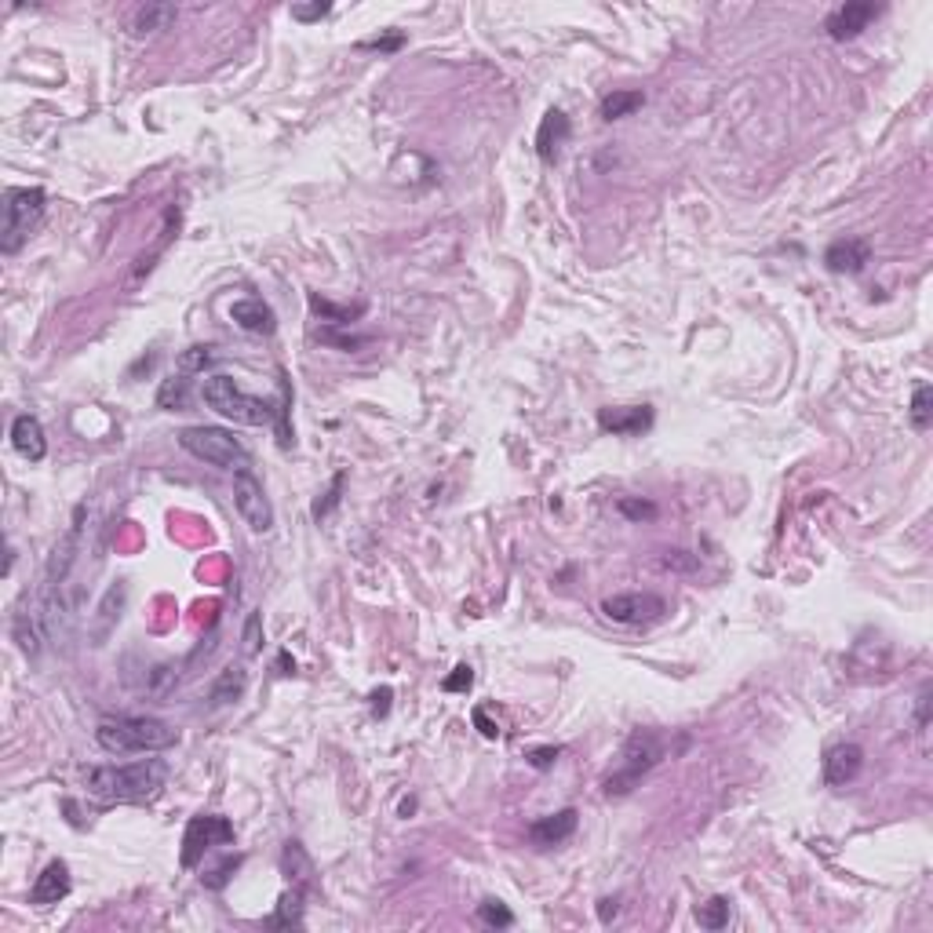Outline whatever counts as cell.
Listing matches in <instances>:
<instances>
[{
  "label": "cell",
  "instance_id": "cell-16",
  "mask_svg": "<svg viewBox=\"0 0 933 933\" xmlns=\"http://www.w3.org/2000/svg\"><path fill=\"white\" fill-rule=\"evenodd\" d=\"M872 259V245L861 241V238H846V241H835L828 252H824V266L832 274H861Z\"/></svg>",
  "mask_w": 933,
  "mask_h": 933
},
{
  "label": "cell",
  "instance_id": "cell-20",
  "mask_svg": "<svg viewBox=\"0 0 933 933\" xmlns=\"http://www.w3.org/2000/svg\"><path fill=\"white\" fill-rule=\"evenodd\" d=\"M245 686H248L245 668H226L219 675V682L212 686V704H233V700H241Z\"/></svg>",
  "mask_w": 933,
  "mask_h": 933
},
{
  "label": "cell",
  "instance_id": "cell-10",
  "mask_svg": "<svg viewBox=\"0 0 933 933\" xmlns=\"http://www.w3.org/2000/svg\"><path fill=\"white\" fill-rule=\"evenodd\" d=\"M879 4H872V0H849V4L835 8L828 19H824V29L832 41H853L861 29H868L872 19H879Z\"/></svg>",
  "mask_w": 933,
  "mask_h": 933
},
{
  "label": "cell",
  "instance_id": "cell-19",
  "mask_svg": "<svg viewBox=\"0 0 933 933\" xmlns=\"http://www.w3.org/2000/svg\"><path fill=\"white\" fill-rule=\"evenodd\" d=\"M172 19H175V8H172V4H146V8L135 12V19H132V33H135V37H146V33L168 29Z\"/></svg>",
  "mask_w": 933,
  "mask_h": 933
},
{
  "label": "cell",
  "instance_id": "cell-18",
  "mask_svg": "<svg viewBox=\"0 0 933 933\" xmlns=\"http://www.w3.org/2000/svg\"><path fill=\"white\" fill-rule=\"evenodd\" d=\"M230 318L238 329L252 332V336H270L278 329V318H274V310H270L259 296H248V299H238L230 306Z\"/></svg>",
  "mask_w": 933,
  "mask_h": 933
},
{
  "label": "cell",
  "instance_id": "cell-26",
  "mask_svg": "<svg viewBox=\"0 0 933 933\" xmlns=\"http://www.w3.org/2000/svg\"><path fill=\"white\" fill-rule=\"evenodd\" d=\"M933 419V386L929 383H919L915 386V398H912V423L915 431H926Z\"/></svg>",
  "mask_w": 933,
  "mask_h": 933
},
{
  "label": "cell",
  "instance_id": "cell-9",
  "mask_svg": "<svg viewBox=\"0 0 933 933\" xmlns=\"http://www.w3.org/2000/svg\"><path fill=\"white\" fill-rule=\"evenodd\" d=\"M602 613L609 616V620H616V624H653V620H660L668 613V602L660 598V595H638V591H631V595H613V598H605L602 602Z\"/></svg>",
  "mask_w": 933,
  "mask_h": 933
},
{
  "label": "cell",
  "instance_id": "cell-8",
  "mask_svg": "<svg viewBox=\"0 0 933 933\" xmlns=\"http://www.w3.org/2000/svg\"><path fill=\"white\" fill-rule=\"evenodd\" d=\"M230 842H233V824L226 821V816H215V813L193 816V821L186 824V835H183V868L198 864L205 857V849L230 846Z\"/></svg>",
  "mask_w": 933,
  "mask_h": 933
},
{
  "label": "cell",
  "instance_id": "cell-37",
  "mask_svg": "<svg viewBox=\"0 0 933 933\" xmlns=\"http://www.w3.org/2000/svg\"><path fill=\"white\" fill-rule=\"evenodd\" d=\"M391 696H394V693H391V689H386V686L372 693V715H376V718H383L386 711H391Z\"/></svg>",
  "mask_w": 933,
  "mask_h": 933
},
{
  "label": "cell",
  "instance_id": "cell-32",
  "mask_svg": "<svg viewBox=\"0 0 933 933\" xmlns=\"http://www.w3.org/2000/svg\"><path fill=\"white\" fill-rule=\"evenodd\" d=\"M471 682H475V668H471V664H459V668H452V675L442 682V689H445V693H466V689H471Z\"/></svg>",
  "mask_w": 933,
  "mask_h": 933
},
{
  "label": "cell",
  "instance_id": "cell-3",
  "mask_svg": "<svg viewBox=\"0 0 933 933\" xmlns=\"http://www.w3.org/2000/svg\"><path fill=\"white\" fill-rule=\"evenodd\" d=\"M668 751H671V741L664 733H656V729H635L631 736H628V744H624V755H620V766H616V773H609L605 776V795L613 799V795H628L645 773H653L660 762L668 759Z\"/></svg>",
  "mask_w": 933,
  "mask_h": 933
},
{
  "label": "cell",
  "instance_id": "cell-6",
  "mask_svg": "<svg viewBox=\"0 0 933 933\" xmlns=\"http://www.w3.org/2000/svg\"><path fill=\"white\" fill-rule=\"evenodd\" d=\"M179 445L190 452V456H198L212 466H223V471H238V466H248V452L245 445L233 438L230 431H223V426H186V431L179 434Z\"/></svg>",
  "mask_w": 933,
  "mask_h": 933
},
{
  "label": "cell",
  "instance_id": "cell-27",
  "mask_svg": "<svg viewBox=\"0 0 933 933\" xmlns=\"http://www.w3.org/2000/svg\"><path fill=\"white\" fill-rule=\"evenodd\" d=\"M478 919L485 922V926H492V929H507V926H515V912L503 905V901H482L478 905Z\"/></svg>",
  "mask_w": 933,
  "mask_h": 933
},
{
  "label": "cell",
  "instance_id": "cell-5",
  "mask_svg": "<svg viewBox=\"0 0 933 933\" xmlns=\"http://www.w3.org/2000/svg\"><path fill=\"white\" fill-rule=\"evenodd\" d=\"M45 190L41 186H12L4 193V205H0V252L15 256L26 238L37 230V223L45 219Z\"/></svg>",
  "mask_w": 933,
  "mask_h": 933
},
{
  "label": "cell",
  "instance_id": "cell-11",
  "mask_svg": "<svg viewBox=\"0 0 933 933\" xmlns=\"http://www.w3.org/2000/svg\"><path fill=\"white\" fill-rule=\"evenodd\" d=\"M598 426L605 434L616 438H635L645 434L653 426V409L649 405H628V409H602L598 412Z\"/></svg>",
  "mask_w": 933,
  "mask_h": 933
},
{
  "label": "cell",
  "instance_id": "cell-40",
  "mask_svg": "<svg viewBox=\"0 0 933 933\" xmlns=\"http://www.w3.org/2000/svg\"><path fill=\"white\" fill-rule=\"evenodd\" d=\"M926 708H929V689H922V693H919V729H926V726H929V711H926Z\"/></svg>",
  "mask_w": 933,
  "mask_h": 933
},
{
  "label": "cell",
  "instance_id": "cell-29",
  "mask_svg": "<svg viewBox=\"0 0 933 933\" xmlns=\"http://www.w3.org/2000/svg\"><path fill=\"white\" fill-rule=\"evenodd\" d=\"M241 864H245V857H241V853H238V857H226V861H223V864H219L215 872L201 875V882H205L208 889H223V886H226V882L233 879V872H238Z\"/></svg>",
  "mask_w": 933,
  "mask_h": 933
},
{
  "label": "cell",
  "instance_id": "cell-30",
  "mask_svg": "<svg viewBox=\"0 0 933 933\" xmlns=\"http://www.w3.org/2000/svg\"><path fill=\"white\" fill-rule=\"evenodd\" d=\"M310 306H314V314L329 318L332 325H346V321L354 318V314H361V306H358V310H339V306H332V303H329V299H321V296H310Z\"/></svg>",
  "mask_w": 933,
  "mask_h": 933
},
{
  "label": "cell",
  "instance_id": "cell-12",
  "mask_svg": "<svg viewBox=\"0 0 933 933\" xmlns=\"http://www.w3.org/2000/svg\"><path fill=\"white\" fill-rule=\"evenodd\" d=\"M864 769V751L861 744H835L828 755H824V781L832 788H846L861 776Z\"/></svg>",
  "mask_w": 933,
  "mask_h": 933
},
{
  "label": "cell",
  "instance_id": "cell-13",
  "mask_svg": "<svg viewBox=\"0 0 933 933\" xmlns=\"http://www.w3.org/2000/svg\"><path fill=\"white\" fill-rule=\"evenodd\" d=\"M576 824H580V813L569 806V809H562V813H551V816H540V821H532L525 835H529L532 846L551 849V846H562V842L576 832Z\"/></svg>",
  "mask_w": 933,
  "mask_h": 933
},
{
  "label": "cell",
  "instance_id": "cell-22",
  "mask_svg": "<svg viewBox=\"0 0 933 933\" xmlns=\"http://www.w3.org/2000/svg\"><path fill=\"white\" fill-rule=\"evenodd\" d=\"M186 394H190V379H186V372H175V376H168L165 383H161V391H158V409H183L186 405Z\"/></svg>",
  "mask_w": 933,
  "mask_h": 933
},
{
  "label": "cell",
  "instance_id": "cell-38",
  "mask_svg": "<svg viewBox=\"0 0 933 933\" xmlns=\"http://www.w3.org/2000/svg\"><path fill=\"white\" fill-rule=\"evenodd\" d=\"M475 726H478V729L489 736V741H492V736H499V726H496V722H489V715H485L482 708L475 711Z\"/></svg>",
  "mask_w": 933,
  "mask_h": 933
},
{
  "label": "cell",
  "instance_id": "cell-28",
  "mask_svg": "<svg viewBox=\"0 0 933 933\" xmlns=\"http://www.w3.org/2000/svg\"><path fill=\"white\" fill-rule=\"evenodd\" d=\"M212 350L215 346H190L186 354L179 358V372H186V376H193V372H205V365H212Z\"/></svg>",
  "mask_w": 933,
  "mask_h": 933
},
{
  "label": "cell",
  "instance_id": "cell-21",
  "mask_svg": "<svg viewBox=\"0 0 933 933\" xmlns=\"http://www.w3.org/2000/svg\"><path fill=\"white\" fill-rule=\"evenodd\" d=\"M642 102H645L642 92H613V95L602 99V121H624V117H631Z\"/></svg>",
  "mask_w": 933,
  "mask_h": 933
},
{
  "label": "cell",
  "instance_id": "cell-33",
  "mask_svg": "<svg viewBox=\"0 0 933 933\" xmlns=\"http://www.w3.org/2000/svg\"><path fill=\"white\" fill-rule=\"evenodd\" d=\"M558 755H562V748H532L525 759H529L532 769H551L558 762Z\"/></svg>",
  "mask_w": 933,
  "mask_h": 933
},
{
  "label": "cell",
  "instance_id": "cell-2",
  "mask_svg": "<svg viewBox=\"0 0 933 933\" xmlns=\"http://www.w3.org/2000/svg\"><path fill=\"white\" fill-rule=\"evenodd\" d=\"M95 741L110 755H135V751H168L179 744V729L165 718L150 715H117L95 726Z\"/></svg>",
  "mask_w": 933,
  "mask_h": 933
},
{
  "label": "cell",
  "instance_id": "cell-41",
  "mask_svg": "<svg viewBox=\"0 0 933 933\" xmlns=\"http://www.w3.org/2000/svg\"><path fill=\"white\" fill-rule=\"evenodd\" d=\"M616 912H620V908H616V901H609V897L598 905V915H602V922H613V919H616Z\"/></svg>",
  "mask_w": 933,
  "mask_h": 933
},
{
  "label": "cell",
  "instance_id": "cell-15",
  "mask_svg": "<svg viewBox=\"0 0 933 933\" xmlns=\"http://www.w3.org/2000/svg\"><path fill=\"white\" fill-rule=\"evenodd\" d=\"M69 868L62 864V861H52L41 875H37V882H33V889H29V905H37V908H52V905H59L62 897H69Z\"/></svg>",
  "mask_w": 933,
  "mask_h": 933
},
{
  "label": "cell",
  "instance_id": "cell-7",
  "mask_svg": "<svg viewBox=\"0 0 933 933\" xmlns=\"http://www.w3.org/2000/svg\"><path fill=\"white\" fill-rule=\"evenodd\" d=\"M233 507H238V515L245 518L252 532H266L274 525V507H270L263 482L252 475V466H238L233 471Z\"/></svg>",
  "mask_w": 933,
  "mask_h": 933
},
{
  "label": "cell",
  "instance_id": "cell-14",
  "mask_svg": "<svg viewBox=\"0 0 933 933\" xmlns=\"http://www.w3.org/2000/svg\"><path fill=\"white\" fill-rule=\"evenodd\" d=\"M569 117L562 110H548L543 113V121H540V132H536V153H540V161L543 165H555L562 158V146L569 142Z\"/></svg>",
  "mask_w": 933,
  "mask_h": 933
},
{
  "label": "cell",
  "instance_id": "cell-34",
  "mask_svg": "<svg viewBox=\"0 0 933 933\" xmlns=\"http://www.w3.org/2000/svg\"><path fill=\"white\" fill-rule=\"evenodd\" d=\"M339 489H343V475H336V478H332V489H329L325 503H321V499L314 503V518H325V515L336 507V503H339Z\"/></svg>",
  "mask_w": 933,
  "mask_h": 933
},
{
  "label": "cell",
  "instance_id": "cell-31",
  "mask_svg": "<svg viewBox=\"0 0 933 933\" xmlns=\"http://www.w3.org/2000/svg\"><path fill=\"white\" fill-rule=\"evenodd\" d=\"M616 507H620V515H628V518H635V522H642V518L653 522V518H656V503H649V499H628V496H624V499L616 503Z\"/></svg>",
  "mask_w": 933,
  "mask_h": 933
},
{
  "label": "cell",
  "instance_id": "cell-35",
  "mask_svg": "<svg viewBox=\"0 0 933 933\" xmlns=\"http://www.w3.org/2000/svg\"><path fill=\"white\" fill-rule=\"evenodd\" d=\"M329 12H332V4H321V0H318V4H310V8L296 4V8H292V19H299V22H314V19H325Z\"/></svg>",
  "mask_w": 933,
  "mask_h": 933
},
{
  "label": "cell",
  "instance_id": "cell-1",
  "mask_svg": "<svg viewBox=\"0 0 933 933\" xmlns=\"http://www.w3.org/2000/svg\"><path fill=\"white\" fill-rule=\"evenodd\" d=\"M168 781V766L161 759H139L128 766H95L85 773L88 795L102 802H150L158 799Z\"/></svg>",
  "mask_w": 933,
  "mask_h": 933
},
{
  "label": "cell",
  "instance_id": "cell-24",
  "mask_svg": "<svg viewBox=\"0 0 933 933\" xmlns=\"http://www.w3.org/2000/svg\"><path fill=\"white\" fill-rule=\"evenodd\" d=\"M281 864H285V875L296 879V886H303L310 879V861H306V853L299 842H288L285 853H281Z\"/></svg>",
  "mask_w": 933,
  "mask_h": 933
},
{
  "label": "cell",
  "instance_id": "cell-39",
  "mask_svg": "<svg viewBox=\"0 0 933 933\" xmlns=\"http://www.w3.org/2000/svg\"><path fill=\"white\" fill-rule=\"evenodd\" d=\"M398 45H402V33H398V37H386V41H379V37H376V41H365V48H376V52H391V48H398Z\"/></svg>",
  "mask_w": 933,
  "mask_h": 933
},
{
  "label": "cell",
  "instance_id": "cell-36",
  "mask_svg": "<svg viewBox=\"0 0 933 933\" xmlns=\"http://www.w3.org/2000/svg\"><path fill=\"white\" fill-rule=\"evenodd\" d=\"M259 628H263V620H259V613H252L248 628H245V649L248 653H259Z\"/></svg>",
  "mask_w": 933,
  "mask_h": 933
},
{
  "label": "cell",
  "instance_id": "cell-23",
  "mask_svg": "<svg viewBox=\"0 0 933 933\" xmlns=\"http://www.w3.org/2000/svg\"><path fill=\"white\" fill-rule=\"evenodd\" d=\"M303 919V886H292L281 905H278V915L270 919V926H296Z\"/></svg>",
  "mask_w": 933,
  "mask_h": 933
},
{
  "label": "cell",
  "instance_id": "cell-17",
  "mask_svg": "<svg viewBox=\"0 0 933 933\" xmlns=\"http://www.w3.org/2000/svg\"><path fill=\"white\" fill-rule=\"evenodd\" d=\"M12 445H15V452L26 456L29 463H41V459L48 456V442H45L41 419L29 416V412L15 416V423H12Z\"/></svg>",
  "mask_w": 933,
  "mask_h": 933
},
{
  "label": "cell",
  "instance_id": "cell-25",
  "mask_svg": "<svg viewBox=\"0 0 933 933\" xmlns=\"http://www.w3.org/2000/svg\"><path fill=\"white\" fill-rule=\"evenodd\" d=\"M696 922L704 926V929H722V926H729V901H726V897H711L708 905H700V908H696Z\"/></svg>",
  "mask_w": 933,
  "mask_h": 933
},
{
  "label": "cell",
  "instance_id": "cell-4",
  "mask_svg": "<svg viewBox=\"0 0 933 933\" xmlns=\"http://www.w3.org/2000/svg\"><path fill=\"white\" fill-rule=\"evenodd\" d=\"M201 398L208 409H215L223 419H233V423H245V426H266L281 416V409H274L270 402L241 391L238 383L230 376H208L201 383Z\"/></svg>",
  "mask_w": 933,
  "mask_h": 933
}]
</instances>
